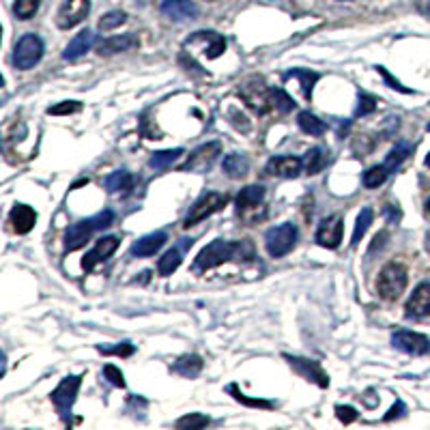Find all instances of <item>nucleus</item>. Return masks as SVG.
<instances>
[{"instance_id":"43","label":"nucleus","mask_w":430,"mask_h":430,"mask_svg":"<svg viewBox=\"0 0 430 430\" xmlns=\"http://www.w3.org/2000/svg\"><path fill=\"white\" fill-rule=\"evenodd\" d=\"M104 377L110 381V383L112 385H117V387H125V379H123V372L117 368V366H112V363H108L106 368H104Z\"/></svg>"},{"instance_id":"7","label":"nucleus","mask_w":430,"mask_h":430,"mask_svg":"<svg viewBox=\"0 0 430 430\" xmlns=\"http://www.w3.org/2000/svg\"><path fill=\"white\" fill-rule=\"evenodd\" d=\"M41 56H43V41L37 35L28 33L18 43H15L13 65H15V69H20V71H28V69H33L37 65V62L41 60Z\"/></svg>"},{"instance_id":"27","label":"nucleus","mask_w":430,"mask_h":430,"mask_svg":"<svg viewBox=\"0 0 430 430\" xmlns=\"http://www.w3.org/2000/svg\"><path fill=\"white\" fill-rule=\"evenodd\" d=\"M134 187V177L127 170H117L106 179V189L110 194H125Z\"/></svg>"},{"instance_id":"16","label":"nucleus","mask_w":430,"mask_h":430,"mask_svg":"<svg viewBox=\"0 0 430 430\" xmlns=\"http://www.w3.org/2000/svg\"><path fill=\"white\" fill-rule=\"evenodd\" d=\"M117 248H119V239L117 237L99 239V241L95 243V248L82 259V269H84V272H93V269L97 267L99 263H104L106 259L112 256V254L117 252Z\"/></svg>"},{"instance_id":"5","label":"nucleus","mask_w":430,"mask_h":430,"mask_svg":"<svg viewBox=\"0 0 430 430\" xmlns=\"http://www.w3.org/2000/svg\"><path fill=\"white\" fill-rule=\"evenodd\" d=\"M239 97H241L254 112L267 115L272 108V88H269L261 77H250L239 88Z\"/></svg>"},{"instance_id":"14","label":"nucleus","mask_w":430,"mask_h":430,"mask_svg":"<svg viewBox=\"0 0 430 430\" xmlns=\"http://www.w3.org/2000/svg\"><path fill=\"white\" fill-rule=\"evenodd\" d=\"M301 170H304V159L293 157V155L272 157L265 166L267 174H272V177H282V179H297Z\"/></svg>"},{"instance_id":"29","label":"nucleus","mask_w":430,"mask_h":430,"mask_svg":"<svg viewBox=\"0 0 430 430\" xmlns=\"http://www.w3.org/2000/svg\"><path fill=\"white\" fill-rule=\"evenodd\" d=\"M374 219V211L370 209V206H363L361 213L357 215V224H355V230H353V241H351V248H357L359 241L363 239V235L368 232L370 224Z\"/></svg>"},{"instance_id":"9","label":"nucleus","mask_w":430,"mask_h":430,"mask_svg":"<svg viewBox=\"0 0 430 430\" xmlns=\"http://www.w3.org/2000/svg\"><path fill=\"white\" fill-rule=\"evenodd\" d=\"M80 385H82V377H65L60 381V385L52 392V403L65 420L67 416H71Z\"/></svg>"},{"instance_id":"47","label":"nucleus","mask_w":430,"mask_h":430,"mask_svg":"<svg viewBox=\"0 0 430 430\" xmlns=\"http://www.w3.org/2000/svg\"><path fill=\"white\" fill-rule=\"evenodd\" d=\"M405 411H407V407H405L401 401H398V403H396V405L390 409V413H387V416H385V422H390V420H394V418H401Z\"/></svg>"},{"instance_id":"33","label":"nucleus","mask_w":430,"mask_h":430,"mask_svg":"<svg viewBox=\"0 0 430 430\" xmlns=\"http://www.w3.org/2000/svg\"><path fill=\"white\" fill-rule=\"evenodd\" d=\"M387 177H390V170L385 168V164L383 166H372V168H368L363 172V185L368 189H374L379 185H383Z\"/></svg>"},{"instance_id":"25","label":"nucleus","mask_w":430,"mask_h":430,"mask_svg":"<svg viewBox=\"0 0 430 430\" xmlns=\"http://www.w3.org/2000/svg\"><path fill=\"white\" fill-rule=\"evenodd\" d=\"M329 162V149L325 147H314L304 155V170L308 174H318Z\"/></svg>"},{"instance_id":"6","label":"nucleus","mask_w":430,"mask_h":430,"mask_svg":"<svg viewBox=\"0 0 430 430\" xmlns=\"http://www.w3.org/2000/svg\"><path fill=\"white\" fill-rule=\"evenodd\" d=\"M295 243H297V228L291 222H284L280 226L269 228L265 235L267 252H269V256H274V259L286 256V254L295 248Z\"/></svg>"},{"instance_id":"8","label":"nucleus","mask_w":430,"mask_h":430,"mask_svg":"<svg viewBox=\"0 0 430 430\" xmlns=\"http://www.w3.org/2000/svg\"><path fill=\"white\" fill-rule=\"evenodd\" d=\"M228 202V198L224 196V194H219V192H206V194H202L196 202H194V206L192 209H189V213H187V217H185V228H189V226H196L198 222H202V219H206V217H211L213 213H217L219 209H224V204Z\"/></svg>"},{"instance_id":"32","label":"nucleus","mask_w":430,"mask_h":430,"mask_svg":"<svg viewBox=\"0 0 430 430\" xmlns=\"http://www.w3.org/2000/svg\"><path fill=\"white\" fill-rule=\"evenodd\" d=\"M411 145L409 142H398V145L390 151V155H387V159H385V168L390 170V172H394V170H398L403 166V162L405 159L411 155Z\"/></svg>"},{"instance_id":"22","label":"nucleus","mask_w":430,"mask_h":430,"mask_svg":"<svg viewBox=\"0 0 430 430\" xmlns=\"http://www.w3.org/2000/svg\"><path fill=\"white\" fill-rule=\"evenodd\" d=\"M132 47H138V37L136 35H117V37H110V39H104L101 43H97V54L99 56H112V54H119V52H127L132 50Z\"/></svg>"},{"instance_id":"38","label":"nucleus","mask_w":430,"mask_h":430,"mask_svg":"<svg viewBox=\"0 0 430 430\" xmlns=\"http://www.w3.org/2000/svg\"><path fill=\"white\" fill-rule=\"evenodd\" d=\"M206 424H209V418L202 416V413H189V416L177 420V428H189V430L204 428Z\"/></svg>"},{"instance_id":"42","label":"nucleus","mask_w":430,"mask_h":430,"mask_svg":"<svg viewBox=\"0 0 430 430\" xmlns=\"http://www.w3.org/2000/svg\"><path fill=\"white\" fill-rule=\"evenodd\" d=\"M377 110V99L372 97V95H366V93H359V106L355 110L357 117H368L372 115Z\"/></svg>"},{"instance_id":"11","label":"nucleus","mask_w":430,"mask_h":430,"mask_svg":"<svg viewBox=\"0 0 430 430\" xmlns=\"http://www.w3.org/2000/svg\"><path fill=\"white\" fill-rule=\"evenodd\" d=\"M88 11H91V0H65L62 7L58 9L56 24L62 30H69L77 26L80 22H84Z\"/></svg>"},{"instance_id":"20","label":"nucleus","mask_w":430,"mask_h":430,"mask_svg":"<svg viewBox=\"0 0 430 430\" xmlns=\"http://www.w3.org/2000/svg\"><path fill=\"white\" fill-rule=\"evenodd\" d=\"M9 222L18 235H28L37 224V213L33 206H28V204H15L11 209Z\"/></svg>"},{"instance_id":"28","label":"nucleus","mask_w":430,"mask_h":430,"mask_svg":"<svg viewBox=\"0 0 430 430\" xmlns=\"http://www.w3.org/2000/svg\"><path fill=\"white\" fill-rule=\"evenodd\" d=\"M297 123H299V127H301V132H306V134H310V136H323L325 134V123L318 119V117H314L312 112H299V117H297Z\"/></svg>"},{"instance_id":"15","label":"nucleus","mask_w":430,"mask_h":430,"mask_svg":"<svg viewBox=\"0 0 430 430\" xmlns=\"http://www.w3.org/2000/svg\"><path fill=\"white\" fill-rule=\"evenodd\" d=\"M162 13L172 22H187V20H196L198 18V5L192 0H164L162 3Z\"/></svg>"},{"instance_id":"36","label":"nucleus","mask_w":430,"mask_h":430,"mask_svg":"<svg viewBox=\"0 0 430 430\" xmlns=\"http://www.w3.org/2000/svg\"><path fill=\"white\" fill-rule=\"evenodd\" d=\"M39 5H41V0H15L13 11L20 20H30L39 11Z\"/></svg>"},{"instance_id":"40","label":"nucleus","mask_w":430,"mask_h":430,"mask_svg":"<svg viewBox=\"0 0 430 430\" xmlns=\"http://www.w3.org/2000/svg\"><path fill=\"white\" fill-rule=\"evenodd\" d=\"M82 110V104L80 101H62L54 108H47V115H54V117H65V115H75Z\"/></svg>"},{"instance_id":"45","label":"nucleus","mask_w":430,"mask_h":430,"mask_svg":"<svg viewBox=\"0 0 430 430\" xmlns=\"http://www.w3.org/2000/svg\"><path fill=\"white\" fill-rule=\"evenodd\" d=\"M377 71L383 75V80L390 84V88H394V91H401V93H411V88H407V86H403L401 82H398V80H394L392 75H390V71L385 69V67H377Z\"/></svg>"},{"instance_id":"50","label":"nucleus","mask_w":430,"mask_h":430,"mask_svg":"<svg viewBox=\"0 0 430 430\" xmlns=\"http://www.w3.org/2000/svg\"><path fill=\"white\" fill-rule=\"evenodd\" d=\"M426 130H428V132H430V123H428V127H426Z\"/></svg>"},{"instance_id":"37","label":"nucleus","mask_w":430,"mask_h":430,"mask_svg":"<svg viewBox=\"0 0 430 430\" xmlns=\"http://www.w3.org/2000/svg\"><path fill=\"white\" fill-rule=\"evenodd\" d=\"M125 22H127L125 11H110L99 20V30H104V33H106V30H112V28L123 26Z\"/></svg>"},{"instance_id":"13","label":"nucleus","mask_w":430,"mask_h":430,"mask_svg":"<svg viewBox=\"0 0 430 430\" xmlns=\"http://www.w3.org/2000/svg\"><path fill=\"white\" fill-rule=\"evenodd\" d=\"M342 230H344L342 217L340 215H329L321 222V224H318L316 243L321 248H327V250H336L342 241Z\"/></svg>"},{"instance_id":"12","label":"nucleus","mask_w":430,"mask_h":430,"mask_svg":"<svg viewBox=\"0 0 430 430\" xmlns=\"http://www.w3.org/2000/svg\"><path fill=\"white\" fill-rule=\"evenodd\" d=\"M222 153L219 142H206V145L198 147L192 155L187 157V162L183 164L181 170H192V172H206L213 164L217 155Z\"/></svg>"},{"instance_id":"46","label":"nucleus","mask_w":430,"mask_h":430,"mask_svg":"<svg viewBox=\"0 0 430 430\" xmlns=\"http://www.w3.org/2000/svg\"><path fill=\"white\" fill-rule=\"evenodd\" d=\"M387 222H392V224H396L398 219H401V209H398V204H385V209H383Z\"/></svg>"},{"instance_id":"31","label":"nucleus","mask_w":430,"mask_h":430,"mask_svg":"<svg viewBox=\"0 0 430 430\" xmlns=\"http://www.w3.org/2000/svg\"><path fill=\"white\" fill-rule=\"evenodd\" d=\"M181 250H168L162 259H159V263H157V272H159V276H172L174 272H177L179 269V265H181Z\"/></svg>"},{"instance_id":"19","label":"nucleus","mask_w":430,"mask_h":430,"mask_svg":"<svg viewBox=\"0 0 430 430\" xmlns=\"http://www.w3.org/2000/svg\"><path fill=\"white\" fill-rule=\"evenodd\" d=\"M405 310L409 318H424L430 314V282H422L418 289L413 291Z\"/></svg>"},{"instance_id":"44","label":"nucleus","mask_w":430,"mask_h":430,"mask_svg":"<svg viewBox=\"0 0 430 430\" xmlns=\"http://www.w3.org/2000/svg\"><path fill=\"white\" fill-rule=\"evenodd\" d=\"M336 416H338V420L342 424H351V422L357 420V411L353 407H342V405H338L336 407Z\"/></svg>"},{"instance_id":"17","label":"nucleus","mask_w":430,"mask_h":430,"mask_svg":"<svg viewBox=\"0 0 430 430\" xmlns=\"http://www.w3.org/2000/svg\"><path fill=\"white\" fill-rule=\"evenodd\" d=\"M284 359H289L291 368H295L304 379L314 381L318 387H327L329 385L327 374L323 372V368L316 361H310V359H304V357H293V355H284Z\"/></svg>"},{"instance_id":"48","label":"nucleus","mask_w":430,"mask_h":430,"mask_svg":"<svg viewBox=\"0 0 430 430\" xmlns=\"http://www.w3.org/2000/svg\"><path fill=\"white\" fill-rule=\"evenodd\" d=\"M426 166L430 168V153H428V157H426Z\"/></svg>"},{"instance_id":"18","label":"nucleus","mask_w":430,"mask_h":430,"mask_svg":"<svg viewBox=\"0 0 430 430\" xmlns=\"http://www.w3.org/2000/svg\"><path fill=\"white\" fill-rule=\"evenodd\" d=\"M95 230H97V226H95L93 217L77 222V224H71L67 228V232H65V250L67 252H75L82 246H86V241H88Z\"/></svg>"},{"instance_id":"21","label":"nucleus","mask_w":430,"mask_h":430,"mask_svg":"<svg viewBox=\"0 0 430 430\" xmlns=\"http://www.w3.org/2000/svg\"><path fill=\"white\" fill-rule=\"evenodd\" d=\"M168 241V235L166 232H151V235H145L142 239H138V241L132 246V254L138 259H145V256H153L155 252L162 250V246Z\"/></svg>"},{"instance_id":"4","label":"nucleus","mask_w":430,"mask_h":430,"mask_svg":"<svg viewBox=\"0 0 430 430\" xmlns=\"http://www.w3.org/2000/svg\"><path fill=\"white\" fill-rule=\"evenodd\" d=\"M185 50L187 54H202L206 60H213L217 56L224 54L226 50V39L213 33V30H200V33H194L185 41Z\"/></svg>"},{"instance_id":"3","label":"nucleus","mask_w":430,"mask_h":430,"mask_svg":"<svg viewBox=\"0 0 430 430\" xmlns=\"http://www.w3.org/2000/svg\"><path fill=\"white\" fill-rule=\"evenodd\" d=\"M407 269L398 263H390L381 269L379 280H377V291L379 297L385 301H396L407 289Z\"/></svg>"},{"instance_id":"41","label":"nucleus","mask_w":430,"mask_h":430,"mask_svg":"<svg viewBox=\"0 0 430 430\" xmlns=\"http://www.w3.org/2000/svg\"><path fill=\"white\" fill-rule=\"evenodd\" d=\"M228 392L235 396V401L243 403V405H248V407H259V409H272V407H274L272 403H267V401H254V398H248L246 394H241V392L237 390V385H228Z\"/></svg>"},{"instance_id":"2","label":"nucleus","mask_w":430,"mask_h":430,"mask_svg":"<svg viewBox=\"0 0 430 430\" xmlns=\"http://www.w3.org/2000/svg\"><path fill=\"white\" fill-rule=\"evenodd\" d=\"M265 187L263 185H248L243 187L237 196V215L241 217V222H246L248 226L259 224L261 219L267 217V209H265Z\"/></svg>"},{"instance_id":"10","label":"nucleus","mask_w":430,"mask_h":430,"mask_svg":"<svg viewBox=\"0 0 430 430\" xmlns=\"http://www.w3.org/2000/svg\"><path fill=\"white\" fill-rule=\"evenodd\" d=\"M392 344L407 355H426L430 353V338L418 331L401 329L392 336Z\"/></svg>"},{"instance_id":"26","label":"nucleus","mask_w":430,"mask_h":430,"mask_svg":"<svg viewBox=\"0 0 430 430\" xmlns=\"http://www.w3.org/2000/svg\"><path fill=\"white\" fill-rule=\"evenodd\" d=\"M200 370H202V359L198 355H183V357H179L177 361H174V366H172V372H177V374H181L185 379L198 377Z\"/></svg>"},{"instance_id":"35","label":"nucleus","mask_w":430,"mask_h":430,"mask_svg":"<svg viewBox=\"0 0 430 430\" xmlns=\"http://www.w3.org/2000/svg\"><path fill=\"white\" fill-rule=\"evenodd\" d=\"M272 108L276 110V112H280V115H286V112H291V110L295 108V104L282 88H272Z\"/></svg>"},{"instance_id":"24","label":"nucleus","mask_w":430,"mask_h":430,"mask_svg":"<svg viewBox=\"0 0 430 430\" xmlns=\"http://www.w3.org/2000/svg\"><path fill=\"white\" fill-rule=\"evenodd\" d=\"M222 168H224V172L228 174L230 179H241L250 172V159L243 153H230V155L224 157Z\"/></svg>"},{"instance_id":"34","label":"nucleus","mask_w":430,"mask_h":430,"mask_svg":"<svg viewBox=\"0 0 430 430\" xmlns=\"http://www.w3.org/2000/svg\"><path fill=\"white\" fill-rule=\"evenodd\" d=\"M286 75H289V77H297V80H299V86H301V91H304V97H306V99H310V97H312V86H314V82L318 80V75H316V73H312V71H304V69H293V71H289Z\"/></svg>"},{"instance_id":"30","label":"nucleus","mask_w":430,"mask_h":430,"mask_svg":"<svg viewBox=\"0 0 430 430\" xmlns=\"http://www.w3.org/2000/svg\"><path fill=\"white\" fill-rule=\"evenodd\" d=\"M183 155V149H168V151H159V153H153L151 159H149V166L155 168V170H166L168 166H172L177 159Z\"/></svg>"},{"instance_id":"49","label":"nucleus","mask_w":430,"mask_h":430,"mask_svg":"<svg viewBox=\"0 0 430 430\" xmlns=\"http://www.w3.org/2000/svg\"><path fill=\"white\" fill-rule=\"evenodd\" d=\"M426 211L430 213V198H428V202H426Z\"/></svg>"},{"instance_id":"39","label":"nucleus","mask_w":430,"mask_h":430,"mask_svg":"<svg viewBox=\"0 0 430 430\" xmlns=\"http://www.w3.org/2000/svg\"><path fill=\"white\" fill-rule=\"evenodd\" d=\"M97 351L104 353V355H119V357H130L134 355L136 346L132 342H121L117 346H97Z\"/></svg>"},{"instance_id":"1","label":"nucleus","mask_w":430,"mask_h":430,"mask_svg":"<svg viewBox=\"0 0 430 430\" xmlns=\"http://www.w3.org/2000/svg\"><path fill=\"white\" fill-rule=\"evenodd\" d=\"M254 259V246L250 241H224V239H215L213 243L200 250V254L194 261L196 272H206V269H215L228 261H250Z\"/></svg>"},{"instance_id":"23","label":"nucleus","mask_w":430,"mask_h":430,"mask_svg":"<svg viewBox=\"0 0 430 430\" xmlns=\"http://www.w3.org/2000/svg\"><path fill=\"white\" fill-rule=\"evenodd\" d=\"M93 45H95V33L86 28V30L77 33L69 41V45L65 47V52H62V58H65V60H77L80 56H84Z\"/></svg>"}]
</instances>
